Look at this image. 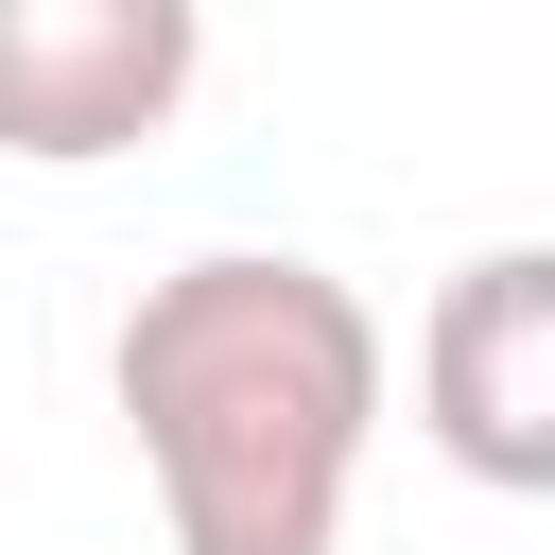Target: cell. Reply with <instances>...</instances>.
I'll use <instances>...</instances> for the list:
<instances>
[{"label":"cell","mask_w":555,"mask_h":555,"mask_svg":"<svg viewBox=\"0 0 555 555\" xmlns=\"http://www.w3.org/2000/svg\"><path fill=\"white\" fill-rule=\"evenodd\" d=\"M208 87V0H0V156L104 173Z\"/></svg>","instance_id":"cell-2"},{"label":"cell","mask_w":555,"mask_h":555,"mask_svg":"<svg viewBox=\"0 0 555 555\" xmlns=\"http://www.w3.org/2000/svg\"><path fill=\"white\" fill-rule=\"evenodd\" d=\"M416 434L503 486V503H555V243H486L434 278L416 312Z\"/></svg>","instance_id":"cell-3"},{"label":"cell","mask_w":555,"mask_h":555,"mask_svg":"<svg viewBox=\"0 0 555 555\" xmlns=\"http://www.w3.org/2000/svg\"><path fill=\"white\" fill-rule=\"evenodd\" d=\"M104 382H121V434H139V486H156L173 555H347L399 347L330 260L191 243L173 278H139Z\"/></svg>","instance_id":"cell-1"}]
</instances>
